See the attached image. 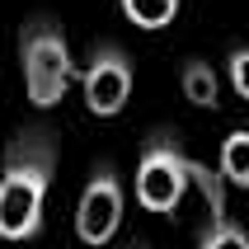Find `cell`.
Instances as JSON below:
<instances>
[{
  "instance_id": "6da1fadb",
  "label": "cell",
  "mask_w": 249,
  "mask_h": 249,
  "mask_svg": "<svg viewBox=\"0 0 249 249\" xmlns=\"http://www.w3.org/2000/svg\"><path fill=\"white\" fill-rule=\"evenodd\" d=\"M56 174V132L24 127L0 169V240H33L42 226V197Z\"/></svg>"
},
{
  "instance_id": "7a4b0ae2",
  "label": "cell",
  "mask_w": 249,
  "mask_h": 249,
  "mask_svg": "<svg viewBox=\"0 0 249 249\" xmlns=\"http://www.w3.org/2000/svg\"><path fill=\"white\" fill-rule=\"evenodd\" d=\"M19 66H24V85H28V104L33 108H56L61 94L75 80V61H71L66 33L56 19H28L19 33Z\"/></svg>"
},
{
  "instance_id": "3957f363",
  "label": "cell",
  "mask_w": 249,
  "mask_h": 249,
  "mask_svg": "<svg viewBox=\"0 0 249 249\" xmlns=\"http://www.w3.org/2000/svg\"><path fill=\"white\" fill-rule=\"evenodd\" d=\"M188 193V155L169 132H155L137 165V202L146 212H174Z\"/></svg>"
},
{
  "instance_id": "277c9868",
  "label": "cell",
  "mask_w": 249,
  "mask_h": 249,
  "mask_svg": "<svg viewBox=\"0 0 249 249\" xmlns=\"http://www.w3.org/2000/svg\"><path fill=\"white\" fill-rule=\"evenodd\" d=\"M80 80H85V108L94 118H118L132 99V56L113 42H99Z\"/></svg>"
},
{
  "instance_id": "5b68a950",
  "label": "cell",
  "mask_w": 249,
  "mask_h": 249,
  "mask_svg": "<svg viewBox=\"0 0 249 249\" xmlns=\"http://www.w3.org/2000/svg\"><path fill=\"white\" fill-rule=\"evenodd\" d=\"M118 226H123V183L108 165H99L75 202V235L99 249L118 235Z\"/></svg>"
},
{
  "instance_id": "8992f818",
  "label": "cell",
  "mask_w": 249,
  "mask_h": 249,
  "mask_svg": "<svg viewBox=\"0 0 249 249\" xmlns=\"http://www.w3.org/2000/svg\"><path fill=\"white\" fill-rule=\"evenodd\" d=\"M179 85H183V99L197 104V108H216L221 104V80H216V71L202 56H188L179 66Z\"/></svg>"
},
{
  "instance_id": "52a82bcc",
  "label": "cell",
  "mask_w": 249,
  "mask_h": 249,
  "mask_svg": "<svg viewBox=\"0 0 249 249\" xmlns=\"http://www.w3.org/2000/svg\"><path fill=\"white\" fill-rule=\"evenodd\" d=\"M216 174H221V183L249 188V132H231V137L221 141V160H216Z\"/></svg>"
},
{
  "instance_id": "ba28073f",
  "label": "cell",
  "mask_w": 249,
  "mask_h": 249,
  "mask_svg": "<svg viewBox=\"0 0 249 249\" xmlns=\"http://www.w3.org/2000/svg\"><path fill=\"white\" fill-rule=\"evenodd\" d=\"M123 14L137 28H165L179 14V0H123Z\"/></svg>"
},
{
  "instance_id": "9c48e42d",
  "label": "cell",
  "mask_w": 249,
  "mask_h": 249,
  "mask_svg": "<svg viewBox=\"0 0 249 249\" xmlns=\"http://www.w3.org/2000/svg\"><path fill=\"white\" fill-rule=\"evenodd\" d=\"M197 249H249V231L231 216H216V221H207Z\"/></svg>"
},
{
  "instance_id": "30bf717a",
  "label": "cell",
  "mask_w": 249,
  "mask_h": 249,
  "mask_svg": "<svg viewBox=\"0 0 249 249\" xmlns=\"http://www.w3.org/2000/svg\"><path fill=\"white\" fill-rule=\"evenodd\" d=\"M231 85H235L240 99H249V47H235L231 52Z\"/></svg>"
}]
</instances>
